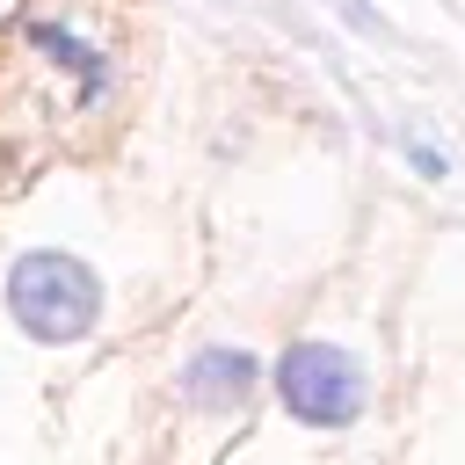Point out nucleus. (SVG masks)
<instances>
[{"label":"nucleus","mask_w":465,"mask_h":465,"mask_svg":"<svg viewBox=\"0 0 465 465\" xmlns=\"http://www.w3.org/2000/svg\"><path fill=\"white\" fill-rule=\"evenodd\" d=\"M7 312H15V327L29 341L65 349L102 320V276L65 247H29L7 269Z\"/></svg>","instance_id":"obj_1"},{"label":"nucleus","mask_w":465,"mask_h":465,"mask_svg":"<svg viewBox=\"0 0 465 465\" xmlns=\"http://www.w3.org/2000/svg\"><path fill=\"white\" fill-rule=\"evenodd\" d=\"M276 392L305 429H349L363 414V400H371L363 363L349 349H334V341H291L276 356Z\"/></svg>","instance_id":"obj_2"},{"label":"nucleus","mask_w":465,"mask_h":465,"mask_svg":"<svg viewBox=\"0 0 465 465\" xmlns=\"http://www.w3.org/2000/svg\"><path fill=\"white\" fill-rule=\"evenodd\" d=\"M182 400L189 407H203V414H232V407H247L254 400V385H262V363L247 356V349H196L189 363H182Z\"/></svg>","instance_id":"obj_3"},{"label":"nucleus","mask_w":465,"mask_h":465,"mask_svg":"<svg viewBox=\"0 0 465 465\" xmlns=\"http://www.w3.org/2000/svg\"><path fill=\"white\" fill-rule=\"evenodd\" d=\"M29 44H36V51H51L58 65H73L87 94H102V87H109V65H102V51H87L73 29H58V22H29Z\"/></svg>","instance_id":"obj_4"},{"label":"nucleus","mask_w":465,"mask_h":465,"mask_svg":"<svg viewBox=\"0 0 465 465\" xmlns=\"http://www.w3.org/2000/svg\"><path fill=\"white\" fill-rule=\"evenodd\" d=\"M407 160H414V167H421L429 182H443V153H436V145H421V138H407Z\"/></svg>","instance_id":"obj_5"}]
</instances>
